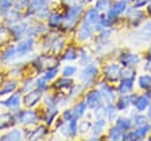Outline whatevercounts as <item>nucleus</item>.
I'll return each mask as SVG.
<instances>
[{
  "label": "nucleus",
  "instance_id": "obj_1",
  "mask_svg": "<svg viewBox=\"0 0 151 141\" xmlns=\"http://www.w3.org/2000/svg\"><path fill=\"white\" fill-rule=\"evenodd\" d=\"M97 75V68L94 65H88L81 73V81L86 84H91V82L93 81V78Z\"/></svg>",
  "mask_w": 151,
  "mask_h": 141
},
{
  "label": "nucleus",
  "instance_id": "obj_2",
  "mask_svg": "<svg viewBox=\"0 0 151 141\" xmlns=\"http://www.w3.org/2000/svg\"><path fill=\"white\" fill-rule=\"evenodd\" d=\"M122 63L126 66H132V65H136L138 64L139 62V58L136 56V55H131V53H126V55H123L122 58H120Z\"/></svg>",
  "mask_w": 151,
  "mask_h": 141
},
{
  "label": "nucleus",
  "instance_id": "obj_3",
  "mask_svg": "<svg viewBox=\"0 0 151 141\" xmlns=\"http://www.w3.org/2000/svg\"><path fill=\"white\" fill-rule=\"evenodd\" d=\"M40 96H41V92H40V91H31V92H28V94L26 95V97H25V103H26L28 107H32V105H34V104L39 101Z\"/></svg>",
  "mask_w": 151,
  "mask_h": 141
},
{
  "label": "nucleus",
  "instance_id": "obj_4",
  "mask_svg": "<svg viewBox=\"0 0 151 141\" xmlns=\"http://www.w3.org/2000/svg\"><path fill=\"white\" fill-rule=\"evenodd\" d=\"M133 86V77H126L122 81L120 85H119V91L122 94H126L129 91H131Z\"/></svg>",
  "mask_w": 151,
  "mask_h": 141
},
{
  "label": "nucleus",
  "instance_id": "obj_5",
  "mask_svg": "<svg viewBox=\"0 0 151 141\" xmlns=\"http://www.w3.org/2000/svg\"><path fill=\"white\" fill-rule=\"evenodd\" d=\"M80 12H81V6H73V7H71L68 11H67V13H66V20H71V21H74L78 17H79V14H80Z\"/></svg>",
  "mask_w": 151,
  "mask_h": 141
},
{
  "label": "nucleus",
  "instance_id": "obj_6",
  "mask_svg": "<svg viewBox=\"0 0 151 141\" xmlns=\"http://www.w3.org/2000/svg\"><path fill=\"white\" fill-rule=\"evenodd\" d=\"M100 101V94L99 91H92L88 96H87V105L91 108H94L99 104Z\"/></svg>",
  "mask_w": 151,
  "mask_h": 141
},
{
  "label": "nucleus",
  "instance_id": "obj_7",
  "mask_svg": "<svg viewBox=\"0 0 151 141\" xmlns=\"http://www.w3.org/2000/svg\"><path fill=\"white\" fill-rule=\"evenodd\" d=\"M105 72H106V77H109L110 79H116L119 76V73H120V69H119L118 65L111 64L110 66H107Z\"/></svg>",
  "mask_w": 151,
  "mask_h": 141
},
{
  "label": "nucleus",
  "instance_id": "obj_8",
  "mask_svg": "<svg viewBox=\"0 0 151 141\" xmlns=\"http://www.w3.org/2000/svg\"><path fill=\"white\" fill-rule=\"evenodd\" d=\"M32 44H33V40L32 39L22 40L21 43H19V45L17 47V51L19 53H26V52H28L32 49Z\"/></svg>",
  "mask_w": 151,
  "mask_h": 141
},
{
  "label": "nucleus",
  "instance_id": "obj_9",
  "mask_svg": "<svg viewBox=\"0 0 151 141\" xmlns=\"http://www.w3.org/2000/svg\"><path fill=\"white\" fill-rule=\"evenodd\" d=\"M20 121L22 123H33V122L37 121V115H35V113H33L31 110L29 111H25V113L21 114Z\"/></svg>",
  "mask_w": 151,
  "mask_h": 141
},
{
  "label": "nucleus",
  "instance_id": "obj_10",
  "mask_svg": "<svg viewBox=\"0 0 151 141\" xmlns=\"http://www.w3.org/2000/svg\"><path fill=\"white\" fill-rule=\"evenodd\" d=\"M149 102H150V97H149L147 95H144V96H142V97H138V98L136 100L134 104H136V107H137L138 110H144L145 107L149 104Z\"/></svg>",
  "mask_w": 151,
  "mask_h": 141
},
{
  "label": "nucleus",
  "instance_id": "obj_11",
  "mask_svg": "<svg viewBox=\"0 0 151 141\" xmlns=\"http://www.w3.org/2000/svg\"><path fill=\"white\" fill-rule=\"evenodd\" d=\"M91 37V28L87 24H84V26L80 28V31L78 32V38L80 40H86Z\"/></svg>",
  "mask_w": 151,
  "mask_h": 141
},
{
  "label": "nucleus",
  "instance_id": "obj_12",
  "mask_svg": "<svg viewBox=\"0 0 151 141\" xmlns=\"http://www.w3.org/2000/svg\"><path fill=\"white\" fill-rule=\"evenodd\" d=\"M97 20H98V12L96 9H90L85 17V24L91 25V24H94Z\"/></svg>",
  "mask_w": 151,
  "mask_h": 141
},
{
  "label": "nucleus",
  "instance_id": "obj_13",
  "mask_svg": "<svg viewBox=\"0 0 151 141\" xmlns=\"http://www.w3.org/2000/svg\"><path fill=\"white\" fill-rule=\"evenodd\" d=\"M12 124V116L9 114H0V129L7 128Z\"/></svg>",
  "mask_w": 151,
  "mask_h": 141
},
{
  "label": "nucleus",
  "instance_id": "obj_14",
  "mask_svg": "<svg viewBox=\"0 0 151 141\" xmlns=\"http://www.w3.org/2000/svg\"><path fill=\"white\" fill-rule=\"evenodd\" d=\"M21 137H22L21 132L18 130V129H14V130L7 133L6 135H4L2 136V140H20Z\"/></svg>",
  "mask_w": 151,
  "mask_h": 141
},
{
  "label": "nucleus",
  "instance_id": "obj_15",
  "mask_svg": "<svg viewBox=\"0 0 151 141\" xmlns=\"http://www.w3.org/2000/svg\"><path fill=\"white\" fill-rule=\"evenodd\" d=\"M100 90H101V95H103V97H104L105 100H107V101H112V100L114 98V95H113L112 90H111L107 85H101Z\"/></svg>",
  "mask_w": 151,
  "mask_h": 141
},
{
  "label": "nucleus",
  "instance_id": "obj_16",
  "mask_svg": "<svg viewBox=\"0 0 151 141\" xmlns=\"http://www.w3.org/2000/svg\"><path fill=\"white\" fill-rule=\"evenodd\" d=\"M149 130H150V126H147V124H142L136 132H134V134H136V137L137 139H142V137H144L147 133H149Z\"/></svg>",
  "mask_w": 151,
  "mask_h": 141
},
{
  "label": "nucleus",
  "instance_id": "obj_17",
  "mask_svg": "<svg viewBox=\"0 0 151 141\" xmlns=\"http://www.w3.org/2000/svg\"><path fill=\"white\" fill-rule=\"evenodd\" d=\"M130 126H131V121H130L129 118L120 117V118H118V121H117V127H119L122 130H126V129H129Z\"/></svg>",
  "mask_w": 151,
  "mask_h": 141
},
{
  "label": "nucleus",
  "instance_id": "obj_18",
  "mask_svg": "<svg viewBox=\"0 0 151 141\" xmlns=\"http://www.w3.org/2000/svg\"><path fill=\"white\" fill-rule=\"evenodd\" d=\"M104 126H105V121H104V118H98L97 122H96L94 126H93V135L97 136V135L101 132V129L104 128Z\"/></svg>",
  "mask_w": 151,
  "mask_h": 141
},
{
  "label": "nucleus",
  "instance_id": "obj_19",
  "mask_svg": "<svg viewBox=\"0 0 151 141\" xmlns=\"http://www.w3.org/2000/svg\"><path fill=\"white\" fill-rule=\"evenodd\" d=\"M140 37H143L144 40H147V39L151 38V23L146 24V25L143 27V30H142V32H140Z\"/></svg>",
  "mask_w": 151,
  "mask_h": 141
},
{
  "label": "nucleus",
  "instance_id": "obj_20",
  "mask_svg": "<svg viewBox=\"0 0 151 141\" xmlns=\"http://www.w3.org/2000/svg\"><path fill=\"white\" fill-rule=\"evenodd\" d=\"M19 101H20V96L19 95H13V96H11L6 102H5V104L7 105V107H17L18 104H19Z\"/></svg>",
  "mask_w": 151,
  "mask_h": 141
},
{
  "label": "nucleus",
  "instance_id": "obj_21",
  "mask_svg": "<svg viewBox=\"0 0 151 141\" xmlns=\"http://www.w3.org/2000/svg\"><path fill=\"white\" fill-rule=\"evenodd\" d=\"M139 86L140 88H150L151 86V76H142L139 78Z\"/></svg>",
  "mask_w": 151,
  "mask_h": 141
},
{
  "label": "nucleus",
  "instance_id": "obj_22",
  "mask_svg": "<svg viewBox=\"0 0 151 141\" xmlns=\"http://www.w3.org/2000/svg\"><path fill=\"white\" fill-rule=\"evenodd\" d=\"M60 20H61L60 14H52L50 17V19H48V24H50V26L55 27V26H58L60 24Z\"/></svg>",
  "mask_w": 151,
  "mask_h": 141
},
{
  "label": "nucleus",
  "instance_id": "obj_23",
  "mask_svg": "<svg viewBox=\"0 0 151 141\" xmlns=\"http://www.w3.org/2000/svg\"><path fill=\"white\" fill-rule=\"evenodd\" d=\"M85 109H86V103H79V104L74 108V116H76V117L81 116V115L84 114Z\"/></svg>",
  "mask_w": 151,
  "mask_h": 141
},
{
  "label": "nucleus",
  "instance_id": "obj_24",
  "mask_svg": "<svg viewBox=\"0 0 151 141\" xmlns=\"http://www.w3.org/2000/svg\"><path fill=\"white\" fill-rule=\"evenodd\" d=\"M120 136H122V129L119 127H114V128L111 129V132H110V137L111 139L118 140Z\"/></svg>",
  "mask_w": 151,
  "mask_h": 141
},
{
  "label": "nucleus",
  "instance_id": "obj_25",
  "mask_svg": "<svg viewBox=\"0 0 151 141\" xmlns=\"http://www.w3.org/2000/svg\"><path fill=\"white\" fill-rule=\"evenodd\" d=\"M15 83L14 82H9V83H7L4 88H2V90H1V95H5V94H7V92H11V91H13L14 90V88H15Z\"/></svg>",
  "mask_w": 151,
  "mask_h": 141
},
{
  "label": "nucleus",
  "instance_id": "obj_26",
  "mask_svg": "<svg viewBox=\"0 0 151 141\" xmlns=\"http://www.w3.org/2000/svg\"><path fill=\"white\" fill-rule=\"evenodd\" d=\"M47 0H32V6L37 9H41L46 6Z\"/></svg>",
  "mask_w": 151,
  "mask_h": 141
},
{
  "label": "nucleus",
  "instance_id": "obj_27",
  "mask_svg": "<svg viewBox=\"0 0 151 141\" xmlns=\"http://www.w3.org/2000/svg\"><path fill=\"white\" fill-rule=\"evenodd\" d=\"M76 72H77V68H74V66H66L63 70V75L64 76H72Z\"/></svg>",
  "mask_w": 151,
  "mask_h": 141
},
{
  "label": "nucleus",
  "instance_id": "obj_28",
  "mask_svg": "<svg viewBox=\"0 0 151 141\" xmlns=\"http://www.w3.org/2000/svg\"><path fill=\"white\" fill-rule=\"evenodd\" d=\"M12 6V0H0V9L7 11Z\"/></svg>",
  "mask_w": 151,
  "mask_h": 141
},
{
  "label": "nucleus",
  "instance_id": "obj_29",
  "mask_svg": "<svg viewBox=\"0 0 151 141\" xmlns=\"http://www.w3.org/2000/svg\"><path fill=\"white\" fill-rule=\"evenodd\" d=\"M14 56H15V49L11 47V49H8V50L5 52V55H4V59H5V60H8V59H12Z\"/></svg>",
  "mask_w": 151,
  "mask_h": 141
},
{
  "label": "nucleus",
  "instance_id": "obj_30",
  "mask_svg": "<svg viewBox=\"0 0 151 141\" xmlns=\"http://www.w3.org/2000/svg\"><path fill=\"white\" fill-rule=\"evenodd\" d=\"M76 57H77V52H76V50H73V49H68V50L66 51L65 56H64L65 59H76Z\"/></svg>",
  "mask_w": 151,
  "mask_h": 141
},
{
  "label": "nucleus",
  "instance_id": "obj_31",
  "mask_svg": "<svg viewBox=\"0 0 151 141\" xmlns=\"http://www.w3.org/2000/svg\"><path fill=\"white\" fill-rule=\"evenodd\" d=\"M57 72H58V69H57V68H52V69H48V70L46 71V75H45V79H51V78H53V77L57 75Z\"/></svg>",
  "mask_w": 151,
  "mask_h": 141
},
{
  "label": "nucleus",
  "instance_id": "obj_32",
  "mask_svg": "<svg viewBox=\"0 0 151 141\" xmlns=\"http://www.w3.org/2000/svg\"><path fill=\"white\" fill-rule=\"evenodd\" d=\"M68 129H70V134L71 135H76V133H77V121H76V118H73V120L71 118Z\"/></svg>",
  "mask_w": 151,
  "mask_h": 141
},
{
  "label": "nucleus",
  "instance_id": "obj_33",
  "mask_svg": "<svg viewBox=\"0 0 151 141\" xmlns=\"http://www.w3.org/2000/svg\"><path fill=\"white\" fill-rule=\"evenodd\" d=\"M105 114H106V109H105L104 107L98 108L97 111H96V117H97V120H98V118H104V115H105Z\"/></svg>",
  "mask_w": 151,
  "mask_h": 141
},
{
  "label": "nucleus",
  "instance_id": "obj_34",
  "mask_svg": "<svg viewBox=\"0 0 151 141\" xmlns=\"http://www.w3.org/2000/svg\"><path fill=\"white\" fill-rule=\"evenodd\" d=\"M13 31L15 32V34L17 36H21L22 34V32L25 31V25H17V26H14L13 27Z\"/></svg>",
  "mask_w": 151,
  "mask_h": 141
},
{
  "label": "nucleus",
  "instance_id": "obj_35",
  "mask_svg": "<svg viewBox=\"0 0 151 141\" xmlns=\"http://www.w3.org/2000/svg\"><path fill=\"white\" fill-rule=\"evenodd\" d=\"M129 98L127 97H123L122 100H120V102H119V104H118V108L119 109H125L127 105H129Z\"/></svg>",
  "mask_w": 151,
  "mask_h": 141
},
{
  "label": "nucleus",
  "instance_id": "obj_36",
  "mask_svg": "<svg viewBox=\"0 0 151 141\" xmlns=\"http://www.w3.org/2000/svg\"><path fill=\"white\" fill-rule=\"evenodd\" d=\"M44 134H45V130H44V128H42V127H40V132H38V129H37V130H34V133H33V135L31 136V139H32V140H34V139H37V137H41Z\"/></svg>",
  "mask_w": 151,
  "mask_h": 141
},
{
  "label": "nucleus",
  "instance_id": "obj_37",
  "mask_svg": "<svg viewBox=\"0 0 151 141\" xmlns=\"http://www.w3.org/2000/svg\"><path fill=\"white\" fill-rule=\"evenodd\" d=\"M107 113H109V118L112 120V118L116 116V108H114L112 104H110L109 108H107Z\"/></svg>",
  "mask_w": 151,
  "mask_h": 141
},
{
  "label": "nucleus",
  "instance_id": "obj_38",
  "mask_svg": "<svg viewBox=\"0 0 151 141\" xmlns=\"http://www.w3.org/2000/svg\"><path fill=\"white\" fill-rule=\"evenodd\" d=\"M107 6H109L107 0H99V1L97 2V7H98L99 9H105V8H107Z\"/></svg>",
  "mask_w": 151,
  "mask_h": 141
},
{
  "label": "nucleus",
  "instance_id": "obj_39",
  "mask_svg": "<svg viewBox=\"0 0 151 141\" xmlns=\"http://www.w3.org/2000/svg\"><path fill=\"white\" fill-rule=\"evenodd\" d=\"M47 14H48V12H47V8H41V9H38V12H37V15L39 17V18H45V17H47Z\"/></svg>",
  "mask_w": 151,
  "mask_h": 141
},
{
  "label": "nucleus",
  "instance_id": "obj_40",
  "mask_svg": "<svg viewBox=\"0 0 151 141\" xmlns=\"http://www.w3.org/2000/svg\"><path fill=\"white\" fill-rule=\"evenodd\" d=\"M37 85H38L41 90H45V89H46V86H47V84L45 83V78H40V79H38Z\"/></svg>",
  "mask_w": 151,
  "mask_h": 141
},
{
  "label": "nucleus",
  "instance_id": "obj_41",
  "mask_svg": "<svg viewBox=\"0 0 151 141\" xmlns=\"http://www.w3.org/2000/svg\"><path fill=\"white\" fill-rule=\"evenodd\" d=\"M70 83H71V81H68V79H60L58 83H57V86H67V85H70Z\"/></svg>",
  "mask_w": 151,
  "mask_h": 141
},
{
  "label": "nucleus",
  "instance_id": "obj_42",
  "mask_svg": "<svg viewBox=\"0 0 151 141\" xmlns=\"http://www.w3.org/2000/svg\"><path fill=\"white\" fill-rule=\"evenodd\" d=\"M123 139H124V140H130V139L137 140V137H136V134H134V132H133V133H132V132H130V133H127V134L123 135Z\"/></svg>",
  "mask_w": 151,
  "mask_h": 141
},
{
  "label": "nucleus",
  "instance_id": "obj_43",
  "mask_svg": "<svg viewBox=\"0 0 151 141\" xmlns=\"http://www.w3.org/2000/svg\"><path fill=\"white\" fill-rule=\"evenodd\" d=\"M136 123H138V124H144V123H145V117L142 116V115L137 116V117H136Z\"/></svg>",
  "mask_w": 151,
  "mask_h": 141
},
{
  "label": "nucleus",
  "instance_id": "obj_44",
  "mask_svg": "<svg viewBox=\"0 0 151 141\" xmlns=\"http://www.w3.org/2000/svg\"><path fill=\"white\" fill-rule=\"evenodd\" d=\"M147 1H150V0H137V2H136V7H140V6H143V5H145Z\"/></svg>",
  "mask_w": 151,
  "mask_h": 141
},
{
  "label": "nucleus",
  "instance_id": "obj_45",
  "mask_svg": "<svg viewBox=\"0 0 151 141\" xmlns=\"http://www.w3.org/2000/svg\"><path fill=\"white\" fill-rule=\"evenodd\" d=\"M64 117H65L66 120H71V118H72V114H71V111H70V110L65 111V113H64Z\"/></svg>",
  "mask_w": 151,
  "mask_h": 141
},
{
  "label": "nucleus",
  "instance_id": "obj_46",
  "mask_svg": "<svg viewBox=\"0 0 151 141\" xmlns=\"http://www.w3.org/2000/svg\"><path fill=\"white\" fill-rule=\"evenodd\" d=\"M149 117L151 118V105H150V108H149Z\"/></svg>",
  "mask_w": 151,
  "mask_h": 141
},
{
  "label": "nucleus",
  "instance_id": "obj_47",
  "mask_svg": "<svg viewBox=\"0 0 151 141\" xmlns=\"http://www.w3.org/2000/svg\"><path fill=\"white\" fill-rule=\"evenodd\" d=\"M65 1H67V2H76L77 0H65Z\"/></svg>",
  "mask_w": 151,
  "mask_h": 141
},
{
  "label": "nucleus",
  "instance_id": "obj_48",
  "mask_svg": "<svg viewBox=\"0 0 151 141\" xmlns=\"http://www.w3.org/2000/svg\"><path fill=\"white\" fill-rule=\"evenodd\" d=\"M149 9H150V12H151V5H150V7H149Z\"/></svg>",
  "mask_w": 151,
  "mask_h": 141
},
{
  "label": "nucleus",
  "instance_id": "obj_49",
  "mask_svg": "<svg viewBox=\"0 0 151 141\" xmlns=\"http://www.w3.org/2000/svg\"><path fill=\"white\" fill-rule=\"evenodd\" d=\"M150 56H151V47H150Z\"/></svg>",
  "mask_w": 151,
  "mask_h": 141
}]
</instances>
